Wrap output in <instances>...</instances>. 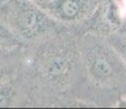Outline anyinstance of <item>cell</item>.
Returning <instances> with one entry per match:
<instances>
[{"label":"cell","mask_w":126,"mask_h":109,"mask_svg":"<svg viewBox=\"0 0 126 109\" xmlns=\"http://www.w3.org/2000/svg\"><path fill=\"white\" fill-rule=\"evenodd\" d=\"M80 52L89 76L96 84L111 86L125 79L126 65L108 39L87 36L81 43Z\"/></svg>","instance_id":"1"},{"label":"cell","mask_w":126,"mask_h":109,"mask_svg":"<svg viewBox=\"0 0 126 109\" xmlns=\"http://www.w3.org/2000/svg\"><path fill=\"white\" fill-rule=\"evenodd\" d=\"M34 67L41 80L54 87L70 81L77 68V51L71 44L53 42L37 50Z\"/></svg>","instance_id":"2"},{"label":"cell","mask_w":126,"mask_h":109,"mask_svg":"<svg viewBox=\"0 0 126 109\" xmlns=\"http://www.w3.org/2000/svg\"><path fill=\"white\" fill-rule=\"evenodd\" d=\"M7 15L13 33L24 39H36L56 30V20L30 0H9Z\"/></svg>","instance_id":"3"},{"label":"cell","mask_w":126,"mask_h":109,"mask_svg":"<svg viewBox=\"0 0 126 109\" xmlns=\"http://www.w3.org/2000/svg\"><path fill=\"white\" fill-rule=\"evenodd\" d=\"M94 7V0H50L44 10L58 22L76 23L87 18Z\"/></svg>","instance_id":"4"},{"label":"cell","mask_w":126,"mask_h":109,"mask_svg":"<svg viewBox=\"0 0 126 109\" xmlns=\"http://www.w3.org/2000/svg\"><path fill=\"white\" fill-rule=\"evenodd\" d=\"M108 19L114 25H124L126 28V0H112L108 10Z\"/></svg>","instance_id":"5"},{"label":"cell","mask_w":126,"mask_h":109,"mask_svg":"<svg viewBox=\"0 0 126 109\" xmlns=\"http://www.w3.org/2000/svg\"><path fill=\"white\" fill-rule=\"evenodd\" d=\"M14 87L11 83L7 82L0 85V108L10 107L14 103Z\"/></svg>","instance_id":"6"},{"label":"cell","mask_w":126,"mask_h":109,"mask_svg":"<svg viewBox=\"0 0 126 109\" xmlns=\"http://www.w3.org/2000/svg\"><path fill=\"white\" fill-rule=\"evenodd\" d=\"M108 42L114 48V50L118 54L126 65V36L113 34L108 38Z\"/></svg>","instance_id":"7"},{"label":"cell","mask_w":126,"mask_h":109,"mask_svg":"<svg viewBox=\"0 0 126 109\" xmlns=\"http://www.w3.org/2000/svg\"><path fill=\"white\" fill-rule=\"evenodd\" d=\"M0 44L1 45H16L18 44V36L13 33L8 24L0 20Z\"/></svg>","instance_id":"8"},{"label":"cell","mask_w":126,"mask_h":109,"mask_svg":"<svg viewBox=\"0 0 126 109\" xmlns=\"http://www.w3.org/2000/svg\"><path fill=\"white\" fill-rule=\"evenodd\" d=\"M30 1L33 2V3H35V4H37L38 7H41V8L44 9L50 0H30Z\"/></svg>","instance_id":"9"},{"label":"cell","mask_w":126,"mask_h":109,"mask_svg":"<svg viewBox=\"0 0 126 109\" xmlns=\"http://www.w3.org/2000/svg\"><path fill=\"white\" fill-rule=\"evenodd\" d=\"M6 50L2 48V45L0 44V62H2L3 61V59H4V56H6Z\"/></svg>","instance_id":"10"},{"label":"cell","mask_w":126,"mask_h":109,"mask_svg":"<svg viewBox=\"0 0 126 109\" xmlns=\"http://www.w3.org/2000/svg\"><path fill=\"white\" fill-rule=\"evenodd\" d=\"M1 1H4V0H0V2H1Z\"/></svg>","instance_id":"11"}]
</instances>
